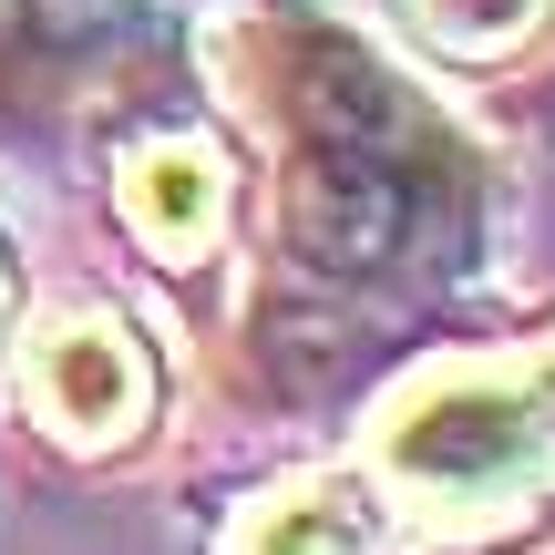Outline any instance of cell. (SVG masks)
<instances>
[{
  "label": "cell",
  "instance_id": "obj_1",
  "mask_svg": "<svg viewBox=\"0 0 555 555\" xmlns=\"http://www.w3.org/2000/svg\"><path fill=\"white\" fill-rule=\"evenodd\" d=\"M298 134H309L298 144V237L339 268H380L422 217V165L401 155V144H422L412 114L360 62L330 52L319 93L298 103Z\"/></svg>",
  "mask_w": 555,
  "mask_h": 555
},
{
  "label": "cell",
  "instance_id": "obj_2",
  "mask_svg": "<svg viewBox=\"0 0 555 555\" xmlns=\"http://www.w3.org/2000/svg\"><path fill=\"white\" fill-rule=\"evenodd\" d=\"M155 401V371H144V339L103 309H73V319H41L31 339V412L52 422L73 453H114L124 433L144 422Z\"/></svg>",
  "mask_w": 555,
  "mask_h": 555
},
{
  "label": "cell",
  "instance_id": "obj_3",
  "mask_svg": "<svg viewBox=\"0 0 555 555\" xmlns=\"http://www.w3.org/2000/svg\"><path fill=\"white\" fill-rule=\"evenodd\" d=\"M124 206H134L144 247L196 258V247L217 237V217H227V165L206 155V144H144V155L124 165Z\"/></svg>",
  "mask_w": 555,
  "mask_h": 555
},
{
  "label": "cell",
  "instance_id": "obj_4",
  "mask_svg": "<svg viewBox=\"0 0 555 555\" xmlns=\"http://www.w3.org/2000/svg\"><path fill=\"white\" fill-rule=\"evenodd\" d=\"M227 555H380V515L360 483H288V494H268L258 515L237 525V545Z\"/></svg>",
  "mask_w": 555,
  "mask_h": 555
},
{
  "label": "cell",
  "instance_id": "obj_5",
  "mask_svg": "<svg viewBox=\"0 0 555 555\" xmlns=\"http://www.w3.org/2000/svg\"><path fill=\"white\" fill-rule=\"evenodd\" d=\"M401 11H412V31L433 41V52H453V62H515L525 41L545 31L555 0H401Z\"/></svg>",
  "mask_w": 555,
  "mask_h": 555
},
{
  "label": "cell",
  "instance_id": "obj_6",
  "mask_svg": "<svg viewBox=\"0 0 555 555\" xmlns=\"http://www.w3.org/2000/svg\"><path fill=\"white\" fill-rule=\"evenodd\" d=\"M134 0H31V21H52V31H103V21H124Z\"/></svg>",
  "mask_w": 555,
  "mask_h": 555
},
{
  "label": "cell",
  "instance_id": "obj_7",
  "mask_svg": "<svg viewBox=\"0 0 555 555\" xmlns=\"http://www.w3.org/2000/svg\"><path fill=\"white\" fill-rule=\"evenodd\" d=\"M21 31H31V0H0V52H11Z\"/></svg>",
  "mask_w": 555,
  "mask_h": 555
}]
</instances>
